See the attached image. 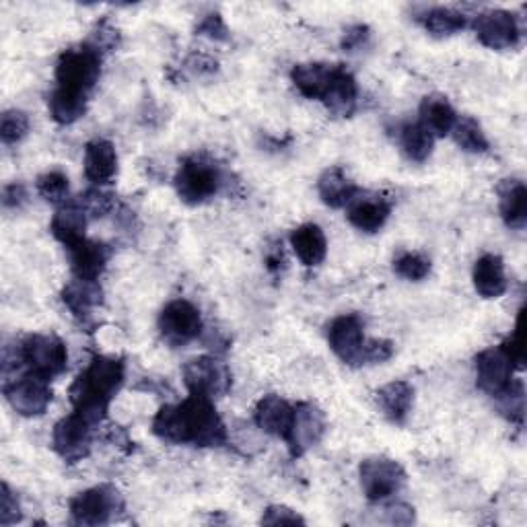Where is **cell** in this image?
Returning a JSON list of instances; mask_svg holds the SVG:
<instances>
[{"label": "cell", "instance_id": "cell-1", "mask_svg": "<svg viewBox=\"0 0 527 527\" xmlns=\"http://www.w3.org/2000/svg\"><path fill=\"white\" fill-rule=\"evenodd\" d=\"M153 435L173 445L221 447L227 443V429L213 400L194 396L182 404H167L153 418Z\"/></svg>", "mask_w": 527, "mask_h": 527}, {"label": "cell", "instance_id": "cell-2", "mask_svg": "<svg viewBox=\"0 0 527 527\" xmlns=\"http://www.w3.org/2000/svg\"><path fill=\"white\" fill-rule=\"evenodd\" d=\"M124 371L126 369L120 359L95 357L68 390L75 410L87 414L97 425H101L112 400L122 388Z\"/></svg>", "mask_w": 527, "mask_h": 527}, {"label": "cell", "instance_id": "cell-3", "mask_svg": "<svg viewBox=\"0 0 527 527\" xmlns=\"http://www.w3.org/2000/svg\"><path fill=\"white\" fill-rule=\"evenodd\" d=\"M99 77L101 52L89 44L62 52L56 62V87L64 91L89 97Z\"/></svg>", "mask_w": 527, "mask_h": 527}, {"label": "cell", "instance_id": "cell-4", "mask_svg": "<svg viewBox=\"0 0 527 527\" xmlns=\"http://www.w3.org/2000/svg\"><path fill=\"white\" fill-rule=\"evenodd\" d=\"M223 186L221 169L204 157H188L180 163L175 173V190L182 202L198 206L210 198H215Z\"/></svg>", "mask_w": 527, "mask_h": 527}, {"label": "cell", "instance_id": "cell-5", "mask_svg": "<svg viewBox=\"0 0 527 527\" xmlns=\"http://www.w3.org/2000/svg\"><path fill=\"white\" fill-rule=\"evenodd\" d=\"M99 427L87 414L75 410L60 418L52 431V447L66 464L83 462L91 453L93 433Z\"/></svg>", "mask_w": 527, "mask_h": 527}, {"label": "cell", "instance_id": "cell-6", "mask_svg": "<svg viewBox=\"0 0 527 527\" xmlns=\"http://www.w3.org/2000/svg\"><path fill=\"white\" fill-rule=\"evenodd\" d=\"M21 359L27 371L54 379L66 371L68 350L62 338L54 334H31L19 342Z\"/></svg>", "mask_w": 527, "mask_h": 527}, {"label": "cell", "instance_id": "cell-7", "mask_svg": "<svg viewBox=\"0 0 527 527\" xmlns=\"http://www.w3.org/2000/svg\"><path fill=\"white\" fill-rule=\"evenodd\" d=\"M68 509L77 525H105L124 511V501L114 486L103 484L70 499Z\"/></svg>", "mask_w": 527, "mask_h": 527}, {"label": "cell", "instance_id": "cell-8", "mask_svg": "<svg viewBox=\"0 0 527 527\" xmlns=\"http://www.w3.org/2000/svg\"><path fill=\"white\" fill-rule=\"evenodd\" d=\"M184 383L190 394L215 400L231 390V371L215 357H196L182 369Z\"/></svg>", "mask_w": 527, "mask_h": 527}, {"label": "cell", "instance_id": "cell-9", "mask_svg": "<svg viewBox=\"0 0 527 527\" xmlns=\"http://www.w3.org/2000/svg\"><path fill=\"white\" fill-rule=\"evenodd\" d=\"M5 396L17 414L25 418L42 416L52 402L50 379L25 371L5 383Z\"/></svg>", "mask_w": 527, "mask_h": 527}, {"label": "cell", "instance_id": "cell-10", "mask_svg": "<svg viewBox=\"0 0 527 527\" xmlns=\"http://www.w3.org/2000/svg\"><path fill=\"white\" fill-rule=\"evenodd\" d=\"M361 488L371 503L394 497L406 482L404 468L390 458H369L359 468Z\"/></svg>", "mask_w": 527, "mask_h": 527}, {"label": "cell", "instance_id": "cell-11", "mask_svg": "<svg viewBox=\"0 0 527 527\" xmlns=\"http://www.w3.org/2000/svg\"><path fill=\"white\" fill-rule=\"evenodd\" d=\"M328 344L332 353L350 367H361L363 365V353H365V324L357 313L340 315L330 326H328Z\"/></svg>", "mask_w": 527, "mask_h": 527}, {"label": "cell", "instance_id": "cell-12", "mask_svg": "<svg viewBox=\"0 0 527 527\" xmlns=\"http://www.w3.org/2000/svg\"><path fill=\"white\" fill-rule=\"evenodd\" d=\"M200 311L184 299L167 303L159 315V332L171 346H182L196 340L202 334Z\"/></svg>", "mask_w": 527, "mask_h": 527}, {"label": "cell", "instance_id": "cell-13", "mask_svg": "<svg viewBox=\"0 0 527 527\" xmlns=\"http://www.w3.org/2000/svg\"><path fill=\"white\" fill-rule=\"evenodd\" d=\"M328 429L326 414L311 402H301L295 406L293 425L287 435V447L293 458H301L309 449L320 445Z\"/></svg>", "mask_w": 527, "mask_h": 527}, {"label": "cell", "instance_id": "cell-14", "mask_svg": "<svg viewBox=\"0 0 527 527\" xmlns=\"http://www.w3.org/2000/svg\"><path fill=\"white\" fill-rule=\"evenodd\" d=\"M476 38L490 50H509L519 44L521 29L509 11L490 9L474 19Z\"/></svg>", "mask_w": 527, "mask_h": 527}, {"label": "cell", "instance_id": "cell-15", "mask_svg": "<svg viewBox=\"0 0 527 527\" xmlns=\"http://www.w3.org/2000/svg\"><path fill=\"white\" fill-rule=\"evenodd\" d=\"M515 365L503 346H490L476 357V381L478 388L488 396L497 398L513 381Z\"/></svg>", "mask_w": 527, "mask_h": 527}, {"label": "cell", "instance_id": "cell-16", "mask_svg": "<svg viewBox=\"0 0 527 527\" xmlns=\"http://www.w3.org/2000/svg\"><path fill=\"white\" fill-rule=\"evenodd\" d=\"M392 215V204L379 194H357L348 204V221L363 233H377L388 223Z\"/></svg>", "mask_w": 527, "mask_h": 527}, {"label": "cell", "instance_id": "cell-17", "mask_svg": "<svg viewBox=\"0 0 527 527\" xmlns=\"http://www.w3.org/2000/svg\"><path fill=\"white\" fill-rule=\"evenodd\" d=\"M85 178L101 188L112 184L118 173V153L116 147L105 138H95L85 147Z\"/></svg>", "mask_w": 527, "mask_h": 527}, {"label": "cell", "instance_id": "cell-18", "mask_svg": "<svg viewBox=\"0 0 527 527\" xmlns=\"http://www.w3.org/2000/svg\"><path fill=\"white\" fill-rule=\"evenodd\" d=\"M295 416V406L276 394L264 396L254 410V423L260 431L272 437L287 439Z\"/></svg>", "mask_w": 527, "mask_h": 527}, {"label": "cell", "instance_id": "cell-19", "mask_svg": "<svg viewBox=\"0 0 527 527\" xmlns=\"http://www.w3.org/2000/svg\"><path fill=\"white\" fill-rule=\"evenodd\" d=\"M357 99H359V85L355 77L350 75L344 66L338 64L336 73L320 101L326 105L330 114L338 118H348L357 110Z\"/></svg>", "mask_w": 527, "mask_h": 527}, {"label": "cell", "instance_id": "cell-20", "mask_svg": "<svg viewBox=\"0 0 527 527\" xmlns=\"http://www.w3.org/2000/svg\"><path fill=\"white\" fill-rule=\"evenodd\" d=\"M68 254H70V268H73L75 278L95 280V283H99V276L110 262L108 245L89 239H83L81 243L73 245V248H68Z\"/></svg>", "mask_w": 527, "mask_h": 527}, {"label": "cell", "instance_id": "cell-21", "mask_svg": "<svg viewBox=\"0 0 527 527\" xmlns=\"http://www.w3.org/2000/svg\"><path fill=\"white\" fill-rule=\"evenodd\" d=\"M87 213L85 210L75 202H66L62 204L50 223V231L52 235L64 245V248H73V245L81 243L85 237V229H87Z\"/></svg>", "mask_w": 527, "mask_h": 527}, {"label": "cell", "instance_id": "cell-22", "mask_svg": "<svg viewBox=\"0 0 527 527\" xmlns=\"http://www.w3.org/2000/svg\"><path fill=\"white\" fill-rule=\"evenodd\" d=\"M474 289L484 299H499L507 291L505 264L495 254H484L476 260L472 270Z\"/></svg>", "mask_w": 527, "mask_h": 527}, {"label": "cell", "instance_id": "cell-23", "mask_svg": "<svg viewBox=\"0 0 527 527\" xmlns=\"http://www.w3.org/2000/svg\"><path fill=\"white\" fill-rule=\"evenodd\" d=\"M101 299H103V293H101L99 283H95V280L73 278L62 289V303L81 324L91 320L93 309L101 303Z\"/></svg>", "mask_w": 527, "mask_h": 527}, {"label": "cell", "instance_id": "cell-24", "mask_svg": "<svg viewBox=\"0 0 527 527\" xmlns=\"http://www.w3.org/2000/svg\"><path fill=\"white\" fill-rule=\"evenodd\" d=\"M291 248L307 268L320 266L328 254V239L322 227L307 223L291 233Z\"/></svg>", "mask_w": 527, "mask_h": 527}, {"label": "cell", "instance_id": "cell-25", "mask_svg": "<svg viewBox=\"0 0 527 527\" xmlns=\"http://www.w3.org/2000/svg\"><path fill=\"white\" fill-rule=\"evenodd\" d=\"M338 64H326V62H307L297 64L291 73L293 85L297 91L307 99H322Z\"/></svg>", "mask_w": 527, "mask_h": 527}, {"label": "cell", "instance_id": "cell-26", "mask_svg": "<svg viewBox=\"0 0 527 527\" xmlns=\"http://www.w3.org/2000/svg\"><path fill=\"white\" fill-rule=\"evenodd\" d=\"M414 402V390L408 381H392L377 392V404L385 418L394 425H402L410 414Z\"/></svg>", "mask_w": 527, "mask_h": 527}, {"label": "cell", "instance_id": "cell-27", "mask_svg": "<svg viewBox=\"0 0 527 527\" xmlns=\"http://www.w3.org/2000/svg\"><path fill=\"white\" fill-rule=\"evenodd\" d=\"M501 217L509 229H523L527 223V188L521 180H503L499 186Z\"/></svg>", "mask_w": 527, "mask_h": 527}, {"label": "cell", "instance_id": "cell-28", "mask_svg": "<svg viewBox=\"0 0 527 527\" xmlns=\"http://www.w3.org/2000/svg\"><path fill=\"white\" fill-rule=\"evenodd\" d=\"M318 192L326 206L342 208L353 202V198L359 194V188L348 178L342 167H332L322 173L318 182Z\"/></svg>", "mask_w": 527, "mask_h": 527}, {"label": "cell", "instance_id": "cell-29", "mask_svg": "<svg viewBox=\"0 0 527 527\" xmlns=\"http://www.w3.org/2000/svg\"><path fill=\"white\" fill-rule=\"evenodd\" d=\"M420 124H423L433 136H447L451 134L455 122H458V114H455L453 105L441 97V95H429L423 99L418 108Z\"/></svg>", "mask_w": 527, "mask_h": 527}, {"label": "cell", "instance_id": "cell-30", "mask_svg": "<svg viewBox=\"0 0 527 527\" xmlns=\"http://www.w3.org/2000/svg\"><path fill=\"white\" fill-rule=\"evenodd\" d=\"M87 101H89V97H85V95H77V93H70V91L56 87L50 93L48 110H50V116L54 122L68 126V124H75L77 120H81L85 116Z\"/></svg>", "mask_w": 527, "mask_h": 527}, {"label": "cell", "instance_id": "cell-31", "mask_svg": "<svg viewBox=\"0 0 527 527\" xmlns=\"http://www.w3.org/2000/svg\"><path fill=\"white\" fill-rule=\"evenodd\" d=\"M418 21L433 35V38H449V35L460 33L468 25L464 13L449 7H433L420 15Z\"/></svg>", "mask_w": 527, "mask_h": 527}, {"label": "cell", "instance_id": "cell-32", "mask_svg": "<svg viewBox=\"0 0 527 527\" xmlns=\"http://www.w3.org/2000/svg\"><path fill=\"white\" fill-rule=\"evenodd\" d=\"M400 145L410 161L425 163L433 153L435 136L420 122L404 124L400 130Z\"/></svg>", "mask_w": 527, "mask_h": 527}, {"label": "cell", "instance_id": "cell-33", "mask_svg": "<svg viewBox=\"0 0 527 527\" xmlns=\"http://www.w3.org/2000/svg\"><path fill=\"white\" fill-rule=\"evenodd\" d=\"M453 140L458 143V147L466 153H486L488 151V138L482 130V126L470 118V116H464V118H458V122H455L453 130Z\"/></svg>", "mask_w": 527, "mask_h": 527}, {"label": "cell", "instance_id": "cell-34", "mask_svg": "<svg viewBox=\"0 0 527 527\" xmlns=\"http://www.w3.org/2000/svg\"><path fill=\"white\" fill-rule=\"evenodd\" d=\"M394 272L410 283H420L431 274V260L425 254L404 252L394 260Z\"/></svg>", "mask_w": 527, "mask_h": 527}, {"label": "cell", "instance_id": "cell-35", "mask_svg": "<svg viewBox=\"0 0 527 527\" xmlns=\"http://www.w3.org/2000/svg\"><path fill=\"white\" fill-rule=\"evenodd\" d=\"M35 188H38V194L52 202V204H66L68 200V192H70V184L68 178L62 171H48L44 175H40L38 182H35Z\"/></svg>", "mask_w": 527, "mask_h": 527}, {"label": "cell", "instance_id": "cell-36", "mask_svg": "<svg viewBox=\"0 0 527 527\" xmlns=\"http://www.w3.org/2000/svg\"><path fill=\"white\" fill-rule=\"evenodd\" d=\"M499 410L505 418H509L511 423L521 425L525 416V394H523V383L521 381H511L509 388L497 396Z\"/></svg>", "mask_w": 527, "mask_h": 527}, {"label": "cell", "instance_id": "cell-37", "mask_svg": "<svg viewBox=\"0 0 527 527\" xmlns=\"http://www.w3.org/2000/svg\"><path fill=\"white\" fill-rule=\"evenodd\" d=\"M77 204L85 210L89 219H103L112 213L116 200H114V194L110 192H105L101 188H91L79 196Z\"/></svg>", "mask_w": 527, "mask_h": 527}, {"label": "cell", "instance_id": "cell-38", "mask_svg": "<svg viewBox=\"0 0 527 527\" xmlns=\"http://www.w3.org/2000/svg\"><path fill=\"white\" fill-rule=\"evenodd\" d=\"M29 132V118L21 110H9L0 120V138L5 145H17Z\"/></svg>", "mask_w": 527, "mask_h": 527}, {"label": "cell", "instance_id": "cell-39", "mask_svg": "<svg viewBox=\"0 0 527 527\" xmlns=\"http://www.w3.org/2000/svg\"><path fill=\"white\" fill-rule=\"evenodd\" d=\"M21 517L23 513L17 495L9 488V484H3V495H0V525H15L21 521Z\"/></svg>", "mask_w": 527, "mask_h": 527}, {"label": "cell", "instance_id": "cell-40", "mask_svg": "<svg viewBox=\"0 0 527 527\" xmlns=\"http://www.w3.org/2000/svg\"><path fill=\"white\" fill-rule=\"evenodd\" d=\"M196 33L204 35V38H208V40L223 42V40H227V25L219 13H208L196 25Z\"/></svg>", "mask_w": 527, "mask_h": 527}, {"label": "cell", "instance_id": "cell-41", "mask_svg": "<svg viewBox=\"0 0 527 527\" xmlns=\"http://www.w3.org/2000/svg\"><path fill=\"white\" fill-rule=\"evenodd\" d=\"M394 357V344L390 340H367L363 365H377L385 363Z\"/></svg>", "mask_w": 527, "mask_h": 527}, {"label": "cell", "instance_id": "cell-42", "mask_svg": "<svg viewBox=\"0 0 527 527\" xmlns=\"http://www.w3.org/2000/svg\"><path fill=\"white\" fill-rule=\"evenodd\" d=\"M371 40V29L367 25H353L344 31L342 48L344 52H359L363 50Z\"/></svg>", "mask_w": 527, "mask_h": 527}, {"label": "cell", "instance_id": "cell-43", "mask_svg": "<svg viewBox=\"0 0 527 527\" xmlns=\"http://www.w3.org/2000/svg\"><path fill=\"white\" fill-rule=\"evenodd\" d=\"M262 523L264 525H280V523H305V519L289 509V507H283V505H274V507H268L266 513L262 515Z\"/></svg>", "mask_w": 527, "mask_h": 527}, {"label": "cell", "instance_id": "cell-44", "mask_svg": "<svg viewBox=\"0 0 527 527\" xmlns=\"http://www.w3.org/2000/svg\"><path fill=\"white\" fill-rule=\"evenodd\" d=\"M93 33H95V35H93L95 42H89V46H93V48L99 50V52H103V48H114V46L118 44V38H120V35H118V29L112 27L110 23H101V25H97V29H95Z\"/></svg>", "mask_w": 527, "mask_h": 527}, {"label": "cell", "instance_id": "cell-45", "mask_svg": "<svg viewBox=\"0 0 527 527\" xmlns=\"http://www.w3.org/2000/svg\"><path fill=\"white\" fill-rule=\"evenodd\" d=\"M27 202V188L23 184H9L3 190V206L5 208H19Z\"/></svg>", "mask_w": 527, "mask_h": 527}, {"label": "cell", "instance_id": "cell-46", "mask_svg": "<svg viewBox=\"0 0 527 527\" xmlns=\"http://www.w3.org/2000/svg\"><path fill=\"white\" fill-rule=\"evenodd\" d=\"M388 519H390V523H396V525H410L414 521V509L404 505V503L390 505L388 507Z\"/></svg>", "mask_w": 527, "mask_h": 527}, {"label": "cell", "instance_id": "cell-47", "mask_svg": "<svg viewBox=\"0 0 527 527\" xmlns=\"http://www.w3.org/2000/svg\"><path fill=\"white\" fill-rule=\"evenodd\" d=\"M285 252H283V243H274L272 248H268L266 252V266L272 274H278L280 270L285 268Z\"/></svg>", "mask_w": 527, "mask_h": 527}, {"label": "cell", "instance_id": "cell-48", "mask_svg": "<svg viewBox=\"0 0 527 527\" xmlns=\"http://www.w3.org/2000/svg\"><path fill=\"white\" fill-rule=\"evenodd\" d=\"M188 66L194 70L196 75H213V73H217V62L206 58V56H192Z\"/></svg>", "mask_w": 527, "mask_h": 527}]
</instances>
